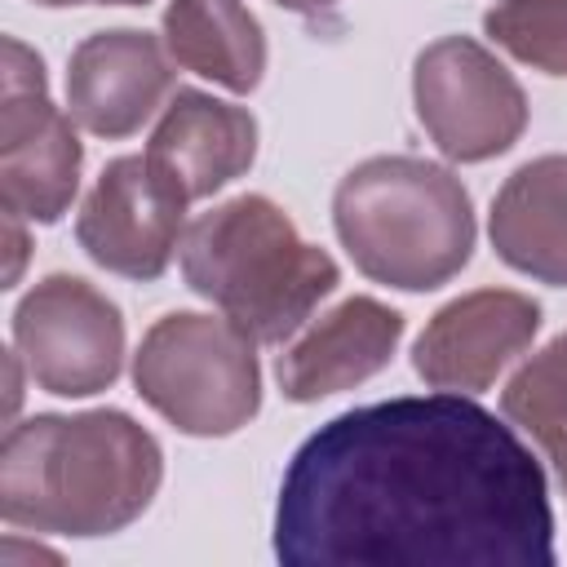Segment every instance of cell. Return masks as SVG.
Masks as SVG:
<instances>
[{
  "label": "cell",
  "mask_w": 567,
  "mask_h": 567,
  "mask_svg": "<svg viewBox=\"0 0 567 567\" xmlns=\"http://www.w3.org/2000/svg\"><path fill=\"white\" fill-rule=\"evenodd\" d=\"M173 97V58L164 40L137 27L93 31L66 62V111L93 137H133Z\"/></svg>",
  "instance_id": "cell-11"
},
{
  "label": "cell",
  "mask_w": 567,
  "mask_h": 567,
  "mask_svg": "<svg viewBox=\"0 0 567 567\" xmlns=\"http://www.w3.org/2000/svg\"><path fill=\"white\" fill-rule=\"evenodd\" d=\"M332 226L354 270L399 292H430L474 257V204L461 177L416 155H372L332 190Z\"/></svg>",
  "instance_id": "cell-4"
},
{
  "label": "cell",
  "mask_w": 567,
  "mask_h": 567,
  "mask_svg": "<svg viewBox=\"0 0 567 567\" xmlns=\"http://www.w3.org/2000/svg\"><path fill=\"white\" fill-rule=\"evenodd\" d=\"M186 195L142 155L111 159L75 213L84 257L124 279H159L186 235Z\"/></svg>",
  "instance_id": "cell-9"
},
{
  "label": "cell",
  "mask_w": 567,
  "mask_h": 567,
  "mask_svg": "<svg viewBox=\"0 0 567 567\" xmlns=\"http://www.w3.org/2000/svg\"><path fill=\"white\" fill-rule=\"evenodd\" d=\"M84 146L71 111L53 106L44 62L22 40L4 35L0 93V199L4 213L53 226L80 190Z\"/></svg>",
  "instance_id": "cell-7"
},
{
  "label": "cell",
  "mask_w": 567,
  "mask_h": 567,
  "mask_svg": "<svg viewBox=\"0 0 567 567\" xmlns=\"http://www.w3.org/2000/svg\"><path fill=\"white\" fill-rule=\"evenodd\" d=\"M133 385L173 430L226 439L261 412L257 341L226 315H159L133 354Z\"/></svg>",
  "instance_id": "cell-5"
},
{
  "label": "cell",
  "mask_w": 567,
  "mask_h": 567,
  "mask_svg": "<svg viewBox=\"0 0 567 567\" xmlns=\"http://www.w3.org/2000/svg\"><path fill=\"white\" fill-rule=\"evenodd\" d=\"M22 221H27V217H18V213H4V244H9V266H4V288H13V284L22 279V266H27V248H31V239H27V230H22Z\"/></svg>",
  "instance_id": "cell-18"
},
{
  "label": "cell",
  "mask_w": 567,
  "mask_h": 567,
  "mask_svg": "<svg viewBox=\"0 0 567 567\" xmlns=\"http://www.w3.org/2000/svg\"><path fill=\"white\" fill-rule=\"evenodd\" d=\"M403 341V315L377 297H346L310 319L275 363L279 390L292 403H319L377 377Z\"/></svg>",
  "instance_id": "cell-12"
},
{
  "label": "cell",
  "mask_w": 567,
  "mask_h": 567,
  "mask_svg": "<svg viewBox=\"0 0 567 567\" xmlns=\"http://www.w3.org/2000/svg\"><path fill=\"white\" fill-rule=\"evenodd\" d=\"M412 106L430 142L456 164L496 159L527 128L523 84L470 35H443L416 53Z\"/></svg>",
  "instance_id": "cell-6"
},
{
  "label": "cell",
  "mask_w": 567,
  "mask_h": 567,
  "mask_svg": "<svg viewBox=\"0 0 567 567\" xmlns=\"http://www.w3.org/2000/svg\"><path fill=\"white\" fill-rule=\"evenodd\" d=\"M279 9H288V13H323V9H332L337 0H275Z\"/></svg>",
  "instance_id": "cell-19"
},
{
  "label": "cell",
  "mask_w": 567,
  "mask_h": 567,
  "mask_svg": "<svg viewBox=\"0 0 567 567\" xmlns=\"http://www.w3.org/2000/svg\"><path fill=\"white\" fill-rule=\"evenodd\" d=\"M540 306L514 288H474L439 306L416 346L412 372L452 394H483L536 341Z\"/></svg>",
  "instance_id": "cell-10"
},
{
  "label": "cell",
  "mask_w": 567,
  "mask_h": 567,
  "mask_svg": "<svg viewBox=\"0 0 567 567\" xmlns=\"http://www.w3.org/2000/svg\"><path fill=\"white\" fill-rule=\"evenodd\" d=\"M13 350L31 385L58 399H89L124 368V315L80 275H44L13 310Z\"/></svg>",
  "instance_id": "cell-8"
},
{
  "label": "cell",
  "mask_w": 567,
  "mask_h": 567,
  "mask_svg": "<svg viewBox=\"0 0 567 567\" xmlns=\"http://www.w3.org/2000/svg\"><path fill=\"white\" fill-rule=\"evenodd\" d=\"M501 412L532 434L567 496V332L518 363V372L501 390Z\"/></svg>",
  "instance_id": "cell-16"
},
{
  "label": "cell",
  "mask_w": 567,
  "mask_h": 567,
  "mask_svg": "<svg viewBox=\"0 0 567 567\" xmlns=\"http://www.w3.org/2000/svg\"><path fill=\"white\" fill-rule=\"evenodd\" d=\"M164 49L230 93H252L266 75V31L244 0H168Z\"/></svg>",
  "instance_id": "cell-15"
},
{
  "label": "cell",
  "mask_w": 567,
  "mask_h": 567,
  "mask_svg": "<svg viewBox=\"0 0 567 567\" xmlns=\"http://www.w3.org/2000/svg\"><path fill=\"white\" fill-rule=\"evenodd\" d=\"M146 159L195 204L244 177L257 159V120L248 106L204 89H177L159 111Z\"/></svg>",
  "instance_id": "cell-13"
},
{
  "label": "cell",
  "mask_w": 567,
  "mask_h": 567,
  "mask_svg": "<svg viewBox=\"0 0 567 567\" xmlns=\"http://www.w3.org/2000/svg\"><path fill=\"white\" fill-rule=\"evenodd\" d=\"M177 257L186 288L235 319L257 346L292 341L341 284L332 252L310 244L266 195H235L199 213Z\"/></svg>",
  "instance_id": "cell-3"
},
{
  "label": "cell",
  "mask_w": 567,
  "mask_h": 567,
  "mask_svg": "<svg viewBox=\"0 0 567 567\" xmlns=\"http://www.w3.org/2000/svg\"><path fill=\"white\" fill-rule=\"evenodd\" d=\"M44 9H71V4H146V0H35Z\"/></svg>",
  "instance_id": "cell-20"
},
{
  "label": "cell",
  "mask_w": 567,
  "mask_h": 567,
  "mask_svg": "<svg viewBox=\"0 0 567 567\" xmlns=\"http://www.w3.org/2000/svg\"><path fill=\"white\" fill-rule=\"evenodd\" d=\"M288 567L554 563V509L536 452L470 394H399L319 425L275 505Z\"/></svg>",
  "instance_id": "cell-1"
},
{
  "label": "cell",
  "mask_w": 567,
  "mask_h": 567,
  "mask_svg": "<svg viewBox=\"0 0 567 567\" xmlns=\"http://www.w3.org/2000/svg\"><path fill=\"white\" fill-rule=\"evenodd\" d=\"M483 35L532 71L567 75V0H496Z\"/></svg>",
  "instance_id": "cell-17"
},
{
  "label": "cell",
  "mask_w": 567,
  "mask_h": 567,
  "mask_svg": "<svg viewBox=\"0 0 567 567\" xmlns=\"http://www.w3.org/2000/svg\"><path fill=\"white\" fill-rule=\"evenodd\" d=\"M487 239L509 270L567 288V155H536L501 182Z\"/></svg>",
  "instance_id": "cell-14"
},
{
  "label": "cell",
  "mask_w": 567,
  "mask_h": 567,
  "mask_svg": "<svg viewBox=\"0 0 567 567\" xmlns=\"http://www.w3.org/2000/svg\"><path fill=\"white\" fill-rule=\"evenodd\" d=\"M164 483L159 439L120 408L40 412L0 443V518L40 536H111L137 523Z\"/></svg>",
  "instance_id": "cell-2"
}]
</instances>
